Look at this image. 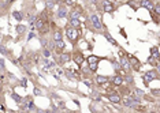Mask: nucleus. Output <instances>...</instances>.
Listing matches in <instances>:
<instances>
[{
  "instance_id": "423d86ee",
  "label": "nucleus",
  "mask_w": 160,
  "mask_h": 113,
  "mask_svg": "<svg viewBox=\"0 0 160 113\" xmlns=\"http://www.w3.org/2000/svg\"><path fill=\"white\" fill-rule=\"evenodd\" d=\"M83 60H85V57H83L82 52H81V51H74V53H73V62L75 63L78 67H81V65L83 64Z\"/></svg>"
},
{
  "instance_id": "b1692460",
  "label": "nucleus",
  "mask_w": 160,
  "mask_h": 113,
  "mask_svg": "<svg viewBox=\"0 0 160 113\" xmlns=\"http://www.w3.org/2000/svg\"><path fill=\"white\" fill-rule=\"evenodd\" d=\"M100 59L101 57H97V56H95V55H90L89 57H86V62H88V64H90V63H99Z\"/></svg>"
},
{
  "instance_id": "f03ea898",
  "label": "nucleus",
  "mask_w": 160,
  "mask_h": 113,
  "mask_svg": "<svg viewBox=\"0 0 160 113\" xmlns=\"http://www.w3.org/2000/svg\"><path fill=\"white\" fill-rule=\"evenodd\" d=\"M142 79H144L145 86H148L150 81H159L160 75H159V72H157V70H149V71L142 74Z\"/></svg>"
},
{
  "instance_id": "79ce46f5",
  "label": "nucleus",
  "mask_w": 160,
  "mask_h": 113,
  "mask_svg": "<svg viewBox=\"0 0 160 113\" xmlns=\"http://www.w3.org/2000/svg\"><path fill=\"white\" fill-rule=\"evenodd\" d=\"M83 83L86 84L88 87H92V83H90V82H88V81H83Z\"/></svg>"
},
{
  "instance_id": "f257e3e1",
  "label": "nucleus",
  "mask_w": 160,
  "mask_h": 113,
  "mask_svg": "<svg viewBox=\"0 0 160 113\" xmlns=\"http://www.w3.org/2000/svg\"><path fill=\"white\" fill-rule=\"evenodd\" d=\"M64 33H66V37L70 40V42L75 46V44L78 42V38L81 36V32H80V27H73L71 25H67L66 29H64Z\"/></svg>"
},
{
  "instance_id": "72a5a7b5",
  "label": "nucleus",
  "mask_w": 160,
  "mask_h": 113,
  "mask_svg": "<svg viewBox=\"0 0 160 113\" xmlns=\"http://www.w3.org/2000/svg\"><path fill=\"white\" fill-rule=\"evenodd\" d=\"M33 94H34L36 97H41V95H42L41 90H40L39 87H34V89H33Z\"/></svg>"
},
{
  "instance_id": "7c9ffc66",
  "label": "nucleus",
  "mask_w": 160,
  "mask_h": 113,
  "mask_svg": "<svg viewBox=\"0 0 160 113\" xmlns=\"http://www.w3.org/2000/svg\"><path fill=\"white\" fill-rule=\"evenodd\" d=\"M156 60H157L156 57H153V56H150V57L148 59V64H150V65H152V67H156V65L159 64V63H157Z\"/></svg>"
},
{
  "instance_id": "cd10ccee",
  "label": "nucleus",
  "mask_w": 160,
  "mask_h": 113,
  "mask_svg": "<svg viewBox=\"0 0 160 113\" xmlns=\"http://www.w3.org/2000/svg\"><path fill=\"white\" fill-rule=\"evenodd\" d=\"M101 94H99V93H96V91H93L92 93V100L93 101H99V102H101Z\"/></svg>"
},
{
  "instance_id": "ddd939ff",
  "label": "nucleus",
  "mask_w": 160,
  "mask_h": 113,
  "mask_svg": "<svg viewBox=\"0 0 160 113\" xmlns=\"http://www.w3.org/2000/svg\"><path fill=\"white\" fill-rule=\"evenodd\" d=\"M52 37H54V41H63L64 34H63V32H62V29H55Z\"/></svg>"
},
{
  "instance_id": "6ab92c4d",
  "label": "nucleus",
  "mask_w": 160,
  "mask_h": 113,
  "mask_svg": "<svg viewBox=\"0 0 160 113\" xmlns=\"http://www.w3.org/2000/svg\"><path fill=\"white\" fill-rule=\"evenodd\" d=\"M28 105H29V110H32V112H39V109H37V106H36L34 101H33L30 97H28Z\"/></svg>"
},
{
  "instance_id": "ea45409f",
  "label": "nucleus",
  "mask_w": 160,
  "mask_h": 113,
  "mask_svg": "<svg viewBox=\"0 0 160 113\" xmlns=\"http://www.w3.org/2000/svg\"><path fill=\"white\" fill-rule=\"evenodd\" d=\"M26 86H28V79H26V78H23V79H22V87H26Z\"/></svg>"
},
{
  "instance_id": "bb28decb",
  "label": "nucleus",
  "mask_w": 160,
  "mask_h": 113,
  "mask_svg": "<svg viewBox=\"0 0 160 113\" xmlns=\"http://www.w3.org/2000/svg\"><path fill=\"white\" fill-rule=\"evenodd\" d=\"M88 68H89V71L92 74H95L97 71V68H99V63H90V64H88Z\"/></svg>"
},
{
  "instance_id": "f704fd0d",
  "label": "nucleus",
  "mask_w": 160,
  "mask_h": 113,
  "mask_svg": "<svg viewBox=\"0 0 160 113\" xmlns=\"http://www.w3.org/2000/svg\"><path fill=\"white\" fill-rule=\"evenodd\" d=\"M150 94L155 95V97H160V89H152V90H150Z\"/></svg>"
},
{
  "instance_id": "9b49d317",
  "label": "nucleus",
  "mask_w": 160,
  "mask_h": 113,
  "mask_svg": "<svg viewBox=\"0 0 160 113\" xmlns=\"http://www.w3.org/2000/svg\"><path fill=\"white\" fill-rule=\"evenodd\" d=\"M140 7H142V8H147L149 12H153L155 3L152 1V0H140Z\"/></svg>"
},
{
  "instance_id": "49530a36",
  "label": "nucleus",
  "mask_w": 160,
  "mask_h": 113,
  "mask_svg": "<svg viewBox=\"0 0 160 113\" xmlns=\"http://www.w3.org/2000/svg\"><path fill=\"white\" fill-rule=\"evenodd\" d=\"M90 1H92V0H90Z\"/></svg>"
},
{
  "instance_id": "4be33fe9",
  "label": "nucleus",
  "mask_w": 160,
  "mask_h": 113,
  "mask_svg": "<svg viewBox=\"0 0 160 113\" xmlns=\"http://www.w3.org/2000/svg\"><path fill=\"white\" fill-rule=\"evenodd\" d=\"M49 32V26H48V23H44V25L41 26L39 29V33L41 34V36H44V34H47V33Z\"/></svg>"
},
{
  "instance_id": "473e14b6",
  "label": "nucleus",
  "mask_w": 160,
  "mask_h": 113,
  "mask_svg": "<svg viewBox=\"0 0 160 113\" xmlns=\"http://www.w3.org/2000/svg\"><path fill=\"white\" fill-rule=\"evenodd\" d=\"M54 70L56 71V74H58L59 76H64V75H66V72H63V70H62V68H59V67H55Z\"/></svg>"
},
{
  "instance_id": "4c0bfd02",
  "label": "nucleus",
  "mask_w": 160,
  "mask_h": 113,
  "mask_svg": "<svg viewBox=\"0 0 160 113\" xmlns=\"http://www.w3.org/2000/svg\"><path fill=\"white\" fill-rule=\"evenodd\" d=\"M58 105H59V108H60V109H66V103H64L63 101H59Z\"/></svg>"
},
{
  "instance_id": "0eeeda50",
  "label": "nucleus",
  "mask_w": 160,
  "mask_h": 113,
  "mask_svg": "<svg viewBox=\"0 0 160 113\" xmlns=\"http://www.w3.org/2000/svg\"><path fill=\"white\" fill-rule=\"evenodd\" d=\"M119 62H121V67H122V70H125L126 72H129L131 70V64H130V60H129V57L127 56H122V57H119Z\"/></svg>"
},
{
  "instance_id": "f3484780",
  "label": "nucleus",
  "mask_w": 160,
  "mask_h": 113,
  "mask_svg": "<svg viewBox=\"0 0 160 113\" xmlns=\"http://www.w3.org/2000/svg\"><path fill=\"white\" fill-rule=\"evenodd\" d=\"M104 37H106V40L109 42V44H112V45H114V46H118V48H121V46L118 45V42H116L115 40L112 38V36H111V34H109L108 32H106V33H104Z\"/></svg>"
},
{
  "instance_id": "1a4fd4ad",
  "label": "nucleus",
  "mask_w": 160,
  "mask_h": 113,
  "mask_svg": "<svg viewBox=\"0 0 160 113\" xmlns=\"http://www.w3.org/2000/svg\"><path fill=\"white\" fill-rule=\"evenodd\" d=\"M68 11H67V6H64V4H60L58 8V11H56V16L58 18H60V19H64V18H67L68 16Z\"/></svg>"
},
{
  "instance_id": "4468645a",
  "label": "nucleus",
  "mask_w": 160,
  "mask_h": 113,
  "mask_svg": "<svg viewBox=\"0 0 160 113\" xmlns=\"http://www.w3.org/2000/svg\"><path fill=\"white\" fill-rule=\"evenodd\" d=\"M70 59H73V56H71L70 53H67V52H62V53H60V60H59V63H60V64H64V63L70 62Z\"/></svg>"
},
{
  "instance_id": "a18cd8bd",
  "label": "nucleus",
  "mask_w": 160,
  "mask_h": 113,
  "mask_svg": "<svg viewBox=\"0 0 160 113\" xmlns=\"http://www.w3.org/2000/svg\"><path fill=\"white\" fill-rule=\"evenodd\" d=\"M157 23H159V25H160V19H159V22H157Z\"/></svg>"
},
{
  "instance_id": "39448f33",
  "label": "nucleus",
  "mask_w": 160,
  "mask_h": 113,
  "mask_svg": "<svg viewBox=\"0 0 160 113\" xmlns=\"http://www.w3.org/2000/svg\"><path fill=\"white\" fill-rule=\"evenodd\" d=\"M109 82H111L114 86H122V84L125 83V76L119 75V72H115V75H112V76L109 78Z\"/></svg>"
},
{
  "instance_id": "37998d69",
  "label": "nucleus",
  "mask_w": 160,
  "mask_h": 113,
  "mask_svg": "<svg viewBox=\"0 0 160 113\" xmlns=\"http://www.w3.org/2000/svg\"><path fill=\"white\" fill-rule=\"evenodd\" d=\"M0 108H1V113L6 112V106H4V103H3V102H1V106H0Z\"/></svg>"
},
{
  "instance_id": "e433bc0d",
  "label": "nucleus",
  "mask_w": 160,
  "mask_h": 113,
  "mask_svg": "<svg viewBox=\"0 0 160 113\" xmlns=\"http://www.w3.org/2000/svg\"><path fill=\"white\" fill-rule=\"evenodd\" d=\"M63 3L66 4V6H67V7H73L74 4H75V3H74V1H73V0H63Z\"/></svg>"
},
{
  "instance_id": "20e7f679",
  "label": "nucleus",
  "mask_w": 160,
  "mask_h": 113,
  "mask_svg": "<svg viewBox=\"0 0 160 113\" xmlns=\"http://www.w3.org/2000/svg\"><path fill=\"white\" fill-rule=\"evenodd\" d=\"M104 98H107V100H108L109 102H112L114 105H118V103H122V97H121V94L116 93L115 90H111V93L104 94Z\"/></svg>"
},
{
  "instance_id": "c85d7f7f",
  "label": "nucleus",
  "mask_w": 160,
  "mask_h": 113,
  "mask_svg": "<svg viewBox=\"0 0 160 113\" xmlns=\"http://www.w3.org/2000/svg\"><path fill=\"white\" fill-rule=\"evenodd\" d=\"M16 33H18V34H23V33H25V30H26V26H23V25H16Z\"/></svg>"
},
{
  "instance_id": "393cba45",
  "label": "nucleus",
  "mask_w": 160,
  "mask_h": 113,
  "mask_svg": "<svg viewBox=\"0 0 160 113\" xmlns=\"http://www.w3.org/2000/svg\"><path fill=\"white\" fill-rule=\"evenodd\" d=\"M134 95H137L138 98H141V100H142V98H145V93H144V90H141V89H138V87H135L134 89Z\"/></svg>"
},
{
  "instance_id": "7ed1b4c3",
  "label": "nucleus",
  "mask_w": 160,
  "mask_h": 113,
  "mask_svg": "<svg viewBox=\"0 0 160 113\" xmlns=\"http://www.w3.org/2000/svg\"><path fill=\"white\" fill-rule=\"evenodd\" d=\"M89 21H90V23H92V26H93V29L95 30L100 32V30L104 29V25H103L101 19H100V16L97 15V14H90Z\"/></svg>"
},
{
  "instance_id": "58836bf2",
  "label": "nucleus",
  "mask_w": 160,
  "mask_h": 113,
  "mask_svg": "<svg viewBox=\"0 0 160 113\" xmlns=\"http://www.w3.org/2000/svg\"><path fill=\"white\" fill-rule=\"evenodd\" d=\"M33 37H34V33H33V30H32V32L29 33V36H28V38H26V40H28V41H30V40H32Z\"/></svg>"
},
{
  "instance_id": "9d476101",
  "label": "nucleus",
  "mask_w": 160,
  "mask_h": 113,
  "mask_svg": "<svg viewBox=\"0 0 160 113\" xmlns=\"http://www.w3.org/2000/svg\"><path fill=\"white\" fill-rule=\"evenodd\" d=\"M126 56L129 57V60H130V64H131V67L134 68L135 71H140V68H141V63H140V60H138L135 56H133V55H129V53H126Z\"/></svg>"
},
{
  "instance_id": "dca6fc26",
  "label": "nucleus",
  "mask_w": 160,
  "mask_h": 113,
  "mask_svg": "<svg viewBox=\"0 0 160 113\" xmlns=\"http://www.w3.org/2000/svg\"><path fill=\"white\" fill-rule=\"evenodd\" d=\"M68 25H71L73 27H81L80 18H68Z\"/></svg>"
},
{
  "instance_id": "5701e85b",
  "label": "nucleus",
  "mask_w": 160,
  "mask_h": 113,
  "mask_svg": "<svg viewBox=\"0 0 160 113\" xmlns=\"http://www.w3.org/2000/svg\"><path fill=\"white\" fill-rule=\"evenodd\" d=\"M13 16L15 18L16 21H18V22H21V21L25 18V16H23V12H22V11H14V12H13Z\"/></svg>"
},
{
  "instance_id": "2eb2a0df",
  "label": "nucleus",
  "mask_w": 160,
  "mask_h": 113,
  "mask_svg": "<svg viewBox=\"0 0 160 113\" xmlns=\"http://www.w3.org/2000/svg\"><path fill=\"white\" fill-rule=\"evenodd\" d=\"M55 48H56V51L58 52H64V49H66V42L63 41H55Z\"/></svg>"
},
{
  "instance_id": "a19ab883",
  "label": "nucleus",
  "mask_w": 160,
  "mask_h": 113,
  "mask_svg": "<svg viewBox=\"0 0 160 113\" xmlns=\"http://www.w3.org/2000/svg\"><path fill=\"white\" fill-rule=\"evenodd\" d=\"M6 53H7V51H6V46H4V45H1V55H6Z\"/></svg>"
},
{
  "instance_id": "f8f14e48",
  "label": "nucleus",
  "mask_w": 160,
  "mask_h": 113,
  "mask_svg": "<svg viewBox=\"0 0 160 113\" xmlns=\"http://www.w3.org/2000/svg\"><path fill=\"white\" fill-rule=\"evenodd\" d=\"M95 82H96L97 84H100V86H103L104 83H108L109 78L106 76V75H96V76H95Z\"/></svg>"
},
{
  "instance_id": "c756f323",
  "label": "nucleus",
  "mask_w": 160,
  "mask_h": 113,
  "mask_svg": "<svg viewBox=\"0 0 160 113\" xmlns=\"http://www.w3.org/2000/svg\"><path fill=\"white\" fill-rule=\"evenodd\" d=\"M80 12H81V10H80V11L71 10L70 14H68V18H80Z\"/></svg>"
},
{
  "instance_id": "c9c22d12",
  "label": "nucleus",
  "mask_w": 160,
  "mask_h": 113,
  "mask_svg": "<svg viewBox=\"0 0 160 113\" xmlns=\"http://www.w3.org/2000/svg\"><path fill=\"white\" fill-rule=\"evenodd\" d=\"M0 71H1V72L6 71V65H4V57L0 59Z\"/></svg>"
},
{
  "instance_id": "412c9836",
  "label": "nucleus",
  "mask_w": 160,
  "mask_h": 113,
  "mask_svg": "<svg viewBox=\"0 0 160 113\" xmlns=\"http://www.w3.org/2000/svg\"><path fill=\"white\" fill-rule=\"evenodd\" d=\"M125 82L129 84V86H133V84H134V76H133L131 74L125 75Z\"/></svg>"
},
{
  "instance_id": "a211bd4d",
  "label": "nucleus",
  "mask_w": 160,
  "mask_h": 113,
  "mask_svg": "<svg viewBox=\"0 0 160 113\" xmlns=\"http://www.w3.org/2000/svg\"><path fill=\"white\" fill-rule=\"evenodd\" d=\"M150 56L157 59V62H160V53H159V48L157 46H152L150 48Z\"/></svg>"
},
{
  "instance_id": "2f4dec72",
  "label": "nucleus",
  "mask_w": 160,
  "mask_h": 113,
  "mask_svg": "<svg viewBox=\"0 0 160 113\" xmlns=\"http://www.w3.org/2000/svg\"><path fill=\"white\" fill-rule=\"evenodd\" d=\"M153 14H155V15H159V16H160V1H157V3H155Z\"/></svg>"
},
{
  "instance_id": "a878e982",
  "label": "nucleus",
  "mask_w": 160,
  "mask_h": 113,
  "mask_svg": "<svg viewBox=\"0 0 160 113\" xmlns=\"http://www.w3.org/2000/svg\"><path fill=\"white\" fill-rule=\"evenodd\" d=\"M10 97L13 98V100L15 101L16 103H21V102H22V101H23V98L21 97V95H18V94H16V93H11V94H10Z\"/></svg>"
},
{
  "instance_id": "c03bdc74",
  "label": "nucleus",
  "mask_w": 160,
  "mask_h": 113,
  "mask_svg": "<svg viewBox=\"0 0 160 113\" xmlns=\"http://www.w3.org/2000/svg\"><path fill=\"white\" fill-rule=\"evenodd\" d=\"M55 1H56V3H62V1H63V0H55Z\"/></svg>"
},
{
  "instance_id": "6e6552de",
  "label": "nucleus",
  "mask_w": 160,
  "mask_h": 113,
  "mask_svg": "<svg viewBox=\"0 0 160 113\" xmlns=\"http://www.w3.org/2000/svg\"><path fill=\"white\" fill-rule=\"evenodd\" d=\"M101 8L104 12H114L115 11V7H114V4L111 3V1H108V0H101Z\"/></svg>"
},
{
  "instance_id": "aec40b11",
  "label": "nucleus",
  "mask_w": 160,
  "mask_h": 113,
  "mask_svg": "<svg viewBox=\"0 0 160 113\" xmlns=\"http://www.w3.org/2000/svg\"><path fill=\"white\" fill-rule=\"evenodd\" d=\"M55 4H56V1H55V0H47V1H45V8H47V11H52V10H54Z\"/></svg>"
}]
</instances>
